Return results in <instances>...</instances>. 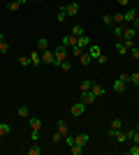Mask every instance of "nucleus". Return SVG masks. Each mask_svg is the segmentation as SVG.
Masks as SVG:
<instances>
[{
  "mask_svg": "<svg viewBox=\"0 0 139 155\" xmlns=\"http://www.w3.org/2000/svg\"><path fill=\"white\" fill-rule=\"evenodd\" d=\"M130 84L139 88V72H132V74H130Z\"/></svg>",
  "mask_w": 139,
  "mask_h": 155,
  "instance_id": "2f4dec72",
  "label": "nucleus"
},
{
  "mask_svg": "<svg viewBox=\"0 0 139 155\" xmlns=\"http://www.w3.org/2000/svg\"><path fill=\"white\" fill-rule=\"evenodd\" d=\"M125 23V16H123V12H116L114 14V26H123Z\"/></svg>",
  "mask_w": 139,
  "mask_h": 155,
  "instance_id": "f3484780",
  "label": "nucleus"
},
{
  "mask_svg": "<svg viewBox=\"0 0 139 155\" xmlns=\"http://www.w3.org/2000/svg\"><path fill=\"white\" fill-rule=\"evenodd\" d=\"M58 67H60L63 72H72V63H70V60H63V63H60Z\"/></svg>",
  "mask_w": 139,
  "mask_h": 155,
  "instance_id": "c756f323",
  "label": "nucleus"
},
{
  "mask_svg": "<svg viewBox=\"0 0 139 155\" xmlns=\"http://www.w3.org/2000/svg\"><path fill=\"white\" fill-rule=\"evenodd\" d=\"M102 23H104L107 28H114V16L111 14H104V16H102Z\"/></svg>",
  "mask_w": 139,
  "mask_h": 155,
  "instance_id": "cd10ccee",
  "label": "nucleus"
},
{
  "mask_svg": "<svg viewBox=\"0 0 139 155\" xmlns=\"http://www.w3.org/2000/svg\"><path fill=\"white\" fill-rule=\"evenodd\" d=\"M132 23H134V30H137V32H139V16H137V19H134V21H132Z\"/></svg>",
  "mask_w": 139,
  "mask_h": 155,
  "instance_id": "c03bdc74",
  "label": "nucleus"
},
{
  "mask_svg": "<svg viewBox=\"0 0 139 155\" xmlns=\"http://www.w3.org/2000/svg\"><path fill=\"white\" fill-rule=\"evenodd\" d=\"M91 93H93V95H95V97H102V95H104V88H102V86H100V84H93Z\"/></svg>",
  "mask_w": 139,
  "mask_h": 155,
  "instance_id": "dca6fc26",
  "label": "nucleus"
},
{
  "mask_svg": "<svg viewBox=\"0 0 139 155\" xmlns=\"http://www.w3.org/2000/svg\"><path fill=\"white\" fill-rule=\"evenodd\" d=\"M137 97H139V88H137Z\"/></svg>",
  "mask_w": 139,
  "mask_h": 155,
  "instance_id": "09e8293b",
  "label": "nucleus"
},
{
  "mask_svg": "<svg viewBox=\"0 0 139 155\" xmlns=\"http://www.w3.org/2000/svg\"><path fill=\"white\" fill-rule=\"evenodd\" d=\"M40 53H42V65H53V51L51 49H44Z\"/></svg>",
  "mask_w": 139,
  "mask_h": 155,
  "instance_id": "0eeeda50",
  "label": "nucleus"
},
{
  "mask_svg": "<svg viewBox=\"0 0 139 155\" xmlns=\"http://www.w3.org/2000/svg\"><path fill=\"white\" fill-rule=\"evenodd\" d=\"M63 9H65L67 16H77V14H79V2H70V5H65Z\"/></svg>",
  "mask_w": 139,
  "mask_h": 155,
  "instance_id": "6e6552de",
  "label": "nucleus"
},
{
  "mask_svg": "<svg viewBox=\"0 0 139 155\" xmlns=\"http://www.w3.org/2000/svg\"><path fill=\"white\" fill-rule=\"evenodd\" d=\"M132 141H134V143H139V130H137V132H134V137H132Z\"/></svg>",
  "mask_w": 139,
  "mask_h": 155,
  "instance_id": "37998d69",
  "label": "nucleus"
},
{
  "mask_svg": "<svg viewBox=\"0 0 139 155\" xmlns=\"http://www.w3.org/2000/svg\"><path fill=\"white\" fill-rule=\"evenodd\" d=\"M109 127H111V130H116V132H118V130H123V118H114Z\"/></svg>",
  "mask_w": 139,
  "mask_h": 155,
  "instance_id": "4be33fe9",
  "label": "nucleus"
},
{
  "mask_svg": "<svg viewBox=\"0 0 139 155\" xmlns=\"http://www.w3.org/2000/svg\"><path fill=\"white\" fill-rule=\"evenodd\" d=\"M88 53H91L93 60H98L100 65H104V63H107V56L102 53V49H100L98 44H91V46H88Z\"/></svg>",
  "mask_w": 139,
  "mask_h": 155,
  "instance_id": "f03ea898",
  "label": "nucleus"
},
{
  "mask_svg": "<svg viewBox=\"0 0 139 155\" xmlns=\"http://www.w3.org/2000/svg\"><path fill=\"white\" fill-rule=\"evenodd\" d=\"M67 56H70V53H67V49H65L63 44H58L56 49H53V65L58 67V65L63 63V60H67Z\"/></svg>",
  "mask_w": 139,
  "mask_h": 155,
  "instance_id": "f257e3e1",
  "label": "nucleus"
},
{
  "mask_svg": "<svg viewBox=\"0 0 139 155\" xmlns=\"http://www.w3.org/2000/svg\"><path fill=\"white\" fill-rule=\"evenodd\" d=\"M134 127H137V130H139V120H137V125H134Z\"/></svg>",
  "mask_w": 139,
  "mask_h": 155,
  "instance_id": "49530a36",
  "label": "nucleus"
},
{
  "mask_svg": "<svg viewBox=\"0 0 139 155\" xmlns=\"http://www.w3.org/2000/svg\"><path fill=\"white\" fill-rule=\"evenodd\" d=\"M0 146H2V137H0Z\"/></svg>",
  "mask_w": 139,
  "mask_h": 155,
  "instance_id": "de8ad7c7",
  "label": "nucleus"
},
{
  "mask_svg": "<svg viewBox=\"0 0 139 155\" xmlns=\"http://www.w3.org/2000/svg\"><path fill=\"white\" fill-rule=\"evenodd\" d=\"M30 63H33V67H40V65H42V53L33 51V53H30Z\"/></svg>",
  "mask_w": 139,
  "mask_h": 155,
  "instance_id": "f8f14e48",
  "label": "nucleus"
},
{
  "mask_svg": "<svg viewBox=\"0 0 139 155\" xmlns=\"http://www.w3.org/2000/svg\"><path fill=\"white\" fill-rule=\"evenodd\" d=\"M79 88H81V93H88V91L93 88V81H91V79H86V81H81V84H79Z\"/></svg>",
  "mask_w": 139,
  "mask_h": 155,
  "instance_id": "b1692460",
  "label": "nucleus"
},
{
  "mask_svg": "<svg viewBox=\"0 0 139 155\" xmlns=\"http://www.w3.org/2000/svg\"><path fill=\"white\" fill-rule=\"evenodd\" d=\"M91 44H93V42L88 39V35H81V37L77 39V46H79V49H84V51H86V49H88Z\"/></svg>",
  "mask_w": 139,
  "mask_h": 155,
  "instance_id": "9d476101",
  "label": "nucleus"
},
{
  "mask_svg": "<svg viewBox=\"0 0 139 155\" xmlns=\"http://www.w3.org/2000/svg\"><path fill=\"white\" fill-rule=\"evenodd\" d=\"M44 49H49V39L46 37H37V51H44Z\"/></svg>",
  "mask_w": 139,
  "mask_h": 155,
  "instance_id": "2eb2a0df",
  "label": "nucleus"
},
{
  "mask_svg": "<svg viewBox=\"0 0 139 155\" xmlns=\"http://www.w3.org/2000/svg\"><path fill=\"white\" fill-rule=\"evenodd\" d=\"M9 130H12V127H9V125H7V123H0V137L9 134Z\"/></svg>",
  "mask_w": 139,
  "mask_h": 155,
  "instance_id": "473e14b6",
  "label": "nucleus"
},
{
  "mask_svg": "<svg viewBox=\"0 0 139 155\" xmlns=\"http://www.w3.org/2000/svg\"><path fill=\"white\" fill-rule=\"evenodd\" d=\"M79 60H81V65H91L93 56H91V53H88V49H86V51H84V53H81V56H79Z\"/></svg>",
  "mask_w": 139,
  "mask_h": 155,
  "instance_id": "a211bd4d",
  "label": "nucleus"
},
{
  "mask_svg": "<svg viewBox=\"0 0 139 155\" xmlns=\"http://www.w3.org/2000/svg\"><path fill=\"white\" fill-rule=\"evenodd\" d=\"M21 5H23L21 0H12V2L7 5V9H9V12H19V9H21Z\"/></svg>",
  "mask_w": 139,
  "mask_h": 155,
  "instance_id": "aec40b11",
  "label": "nucleus"
},
{
  "mask_svg": "<svg viewBox=\"0 0 139 155\" xmlns=\"http://www.w3.org/2000/svg\"><path fill=\"white\" fill-rule=\"evenodd\" d=\"M7 51H9V44H7L5 35H0V53H7Z\"/></svg>",
  "mask_w": 139,
  "mask_h": 155,
  "instance_id": "393cba45",
  "label": "nucleus"
},
{
  "mask_svg": "<svg viewBox=\"0 0 139 155\" xmlns=\"http://www.w3.org/2000/svg\"><path fill=\"white\" fill-rule=\"evenodd\" d=\"M40 153H42V148L37 143H33V148H28V155H40Z\"/></svg>",
  "mask_w": 139,
  "mask_h": 155,
  "instance_id": "f704fd0d",
  "label": "nucleus"
},
{
  "mask_svg": "<svg viewBox=\"0 0 139 155\" xmlns=\"http://www.w3.org/2000/svg\"><path fill=\"white\" fill-rule=\"evenodd\" d=\"M137 37V30H134V26L125 28V23H123V35H121V39H134Z\"/></svg>",
  "mask_w": 139,
  "mask_h": 155,
  "instance_id": "423d86ee",
  "label": "nucleus"
},
{
  "mask_svg": "<svg viewBox=\"0 0 139 155\" xmlns=\"http://www.w3.org/2000/svg\"><path fill=\"white\" fill-rule=\"evenodd\" d=\"M74 35V37H81V35H86V32H84V26H79V23H77V26H72V30H70Z\"/></svg>",
  "mask_w": 139,
  "mask_h": 155,
  "instance_id": "5701e85b",
  "label": "nucleus"
},
{
  "mask_svg": "<svg viewBox=\"0 0 139 155\" xmlns=\"http://www.w3.org/2000/svg\"><path fill=\"white\" fill-rule=\"evenodd\" d=\"M111 32L116 35V37H121V35H123V26H114V28H111Z\"/></svg>",
  "mask_w": 139,
  "mask_h": 155,
  "instance_id": "e433bc0d",
  "label": "nucleus"
},
{
  "mask_svg": "<svg viewBox=\"0 0 139 155\" xmlns=\"http://www.w3.org/2000/svg\"><path fill=\"white\" fill-rule=\"evenodd\" d=\"M84 148H86V146H79V143H74V146H70V153H72V155H81V153H84Z\"/></svg>",
  "mask_w": 139,
  "mask_h": 155,
  "instance_id": "bb28decb",
  "label": "nucleus"
},
{
  "mask_svg": "<svg viewBox=\"0 0 139 155\" xmlns=\"http://www.w3.org/2000/svg\"><path fill=\"white\" fill-rule=\"evenodd\" d=\"M95 100H98V97L93 95V93H91V91H88V93H81V102L86 104V107H91V104H93V102H95Z\"/></svg>",
  "mask_w": 139,
  "mask_h": 155,
  "instance_id": "9b49d317",
  "label": "nucleus"
},
{
  "mask_svg": "<svg viewBox=\"0 0 139 155\" xmlns=\"http://www.w3.org/2000/svg\"><path fill=\"white\" fill-rule=\"evenodd\" d=\"M56 130H58V132H60V134H63V137H65L67 132H70V127H67V123H65V120H63V118H60V120H58V125H56Z\"/></svg>",
  "mask_w": 139,
  "mask_h": 155,
  "instance_id": "4468645a",
  "label": "nucleus"
},
{
  "mask_svg": "<svg viewBox=\"0 0 139 155\" xmlns=\"http://www.w3.org/2000/svg\"><path fill=\"white\" fill-rule=\"evenodd\" d=\"M114 139H116V141H118V143H127V137H125V132H123V130H118Z\"/></svg>",
  "mask_w": 139,
  "mask_h": 155,
  "instance_id": "a878e982",
  "label": "nucleus"
},
{
  "mask_svg": "<svg viewBox=\"0 0 139 155\" xmlns=\"http://www.w3.org/2000/svg\"><path fill=\"white\" fill-rule=\"evenodd\" d=\"M65 143H67V148H70V146H74V143H77V137H72L70 132H67V134H65Z\"/></svg>",
  "mask_w": 139,
  "mask_h": 155,
  "instance_id": "7c9ffc66",
  "label": "nucleus"
},
{
  "mask_svg": "<svg viewBox=\"0 0 139 155\" xmlns=\"http://www.w3.org/2000/svg\"><path fill=\"white\" fill-rule=\"evenodd\" d=\"M26 2H37V0H26Z\"/></svg>",
  "mask_w": 139,
  "mask_h": 155,
  "instance_id": "a18cd8bd",
  "label": "nucleus"
},
{
  "mask_svg": "<svg viewBox=\"0 0 139 155\" xmlns=\"http://www.w3.org/2000/svg\"><path fill=\"white\" fill-rule=\"evenodd\" d=\"M60 139H63V134H60L58 130H56V132H53V134H51V141H53V143H58Z\"/></svg>",
  "mask_w": 139,
  "mask_h": 155,
  "instance_id": "c9c22d12",
  "label": "nucleus"
},
{
  "mask_svg": "<svg viewBox=\"0 0 139 155\" xmlns=\"http://www.w3.org/2000/svg\"><path fill=\"white\" fill-rule=\"evenodd\" d=\"M84 111H86V104H84V102L79 100L77 104H72V109H70V114H72L74 118H79V116H84Z\"/></svg>",
  "mask_w": 139,
  "mask_h": 155,
  "instance_id": "20e7f679",
  "label": "nucleus"
},
{
  "mask_svg": "<svg viewBox=\"0 0 139 155\" xmlns=\"http://www.w3.org/2000/svg\"><path fill=\"white\" fill-rule=\"evenodd\" d=\"M125 81H123V79H116V81H114V91L116 93H125Z\"/></svg>",
  "mask_w": 139,
  "mask_h": 155,
  "instance_id": "ddd939ff",
  "label": "nucleus"
},
{
  "mask_svg": "<svg viewBox=\"0 0 139 155\" xmlns=\"http://www.w3.org/2000/svg\"><path fill=\"white\" fill-rule=\"evenodd\" d=\"M77 143H79V146H86V143H88V134H86V132L77 134Z\"/></svg>",
  "mask_w": 139,
  "mask_h": 155,
  "instance_id": "c85d7f7f",
  "label": "nucleus"
},
{
  "mask_svg": "<svg viewBox=\"0 0 139 155\" xmlns=\"http://www.w3.org/2000/svg\"><path fill=\"white\" fill-rule=\"evenodd\" d=\"M116 2H118L121 7H127V5H130V0H116Z\"/></svg>",
  "mask_w": 139,
  "mask_h": 155,
  "instance_id": "79ce46f5",
  "label": "nucleus"
},
{
  "mask_svg": "<svg viewBox=\"0 0 139 155\" xmlns=\"http://www.w3.org/2000/svg\"><path fill=\"white\" fill-rule=\"evenodd\" d=\"M130 58L139 60V46H134V49H130Z\"/></svg>",
  "mask_w": 139,
  "mask_h": 155,
  "instance_id": "4c0bfd02",
  "label": "nucleus"
},
{
  "mask_svg": "<svg viewBox=\"0 0 139 155\" xmlns=\"http://www.w3.org/2000/svg\"><path fill=\"white\" fill-rule=\"evenodd\" d=\"M107 137H109V139H114V137H116V130L109 127V130H107Z\"/></svg>",
  "mask_w": 139,
  "mask_h": 155,
  "instance_id": "a19ab883",
  "label": "nucleus"
},
{
  "mask_svg": "<svg viewBox=\"0 0 139 155\" xmlns=\"http://www.w3.org/2000/svg\"><path fill=\"white\" fill-rule=\"evenodd\" d=\"M127 155H139V143H134V141L127 143Z\"/></svg>",
  "mask_w": 139,
  "mask_h": 155,
  "instance_id": "6ab92c4d",
  "label": "nucleus"
},
{
  "mask_svg": "<svg viewBox=\"0 0 139 155\" xmlns=\"http://www.w3.org/2000/svg\"><path fill=\"white\" fill-rule=\"evenodd\" d=\"M30 130H33V141H37V134L42 130V118L40 116H30Z\"/></svg>",
  "mask_w": 139,
  "mask_h": 155,
  "instance_id": "7ed1b4c3",
  "label": "nucleus"
},
{
  "mask_svg": "<svg viewBox=\"0 0 139 155\" xmlns=\"http://www.w3.org/2000/svg\"><path fill=\"white\" fill-rule=\"evenodd\" d=\"M123 16H125V23H132V21H134V19L139 16V12L134 9V7H130L127 12H123Z\"/></svg>",
  "mask_w": 139,
  "mask_h": 155,
  "instance_id": "1a4fd4ad",
  "label": "nucleus"
},
{
  "mask_svg": "<svg viewBox=\"0 0 139 155\" xmlns=\"http://www.w3.org/2000/svg\"><path fill=\"white\" fill-rule=\"evenodd\" d=\"M19 65H21V67H28V65H30V56H21V58H19Z\"/></svg>",
  "mask_w": 139,
  "mask_h": 155,
  "instance_id": "72a5a7b5",
  "label": "nucleus"
},
{
  "mask_svg": "<svg viewBox=\"0 0 139 155\" xmlns=\"http://www.w3.org/2000/svg\"><path fill=\"white\" fill-rule=\"evenodd\" d=\"M84 53V49H79V46H72V56H81Z\"/></svg>",
  "mask_w": 139,
  "mask_h": 155,
  "instance_id": "ea45409f",
  "label": "nucleus"
},
{
  "mask_svg": "<svg viewBox=\"0 0 139 155\" xmlns=\"http://www.w3.org/2000/svg\"><path fill=\"white\" fill-rule=\"evenodd\" d=\"M16 114H19V116H21V118H28V116H30V109H28L26 104H21L19 109H16Z\"/></svg>",
  "mask_w": 139,
  "mask_h": 155,
  "instance_id": "412c9836",
  "label": "nucleus"
},
{
  "mask_svg": "<svg viewBox=\"0 0 139 155\" xmlns=\"http://www.w3.org/2000/svg\"><path fill=\"white\" fill-rule=\"evenodd\" d=\"M67 19V14H65V9L60 7V12H58V16H56V21H65Z\"/></svg>",
  "mask_w": 139,
  "mask_h": 155,
  "instance_id": "58836bf2",
  "label": "nucleus"
},
{
  "mask_svg": "<svg viewBox=\"0 0 139 155\" xmlns=\"http://www.w3.org/2000/svg\"><path fill=\"white\" fill-rule=\"evenodd\" d=\"M77 39H79V37H74L72 32H70V35H65V37L60 39V44L65 46V49H72V46H77Z\"/></svg>",
  "mask_w": 139,
  "mask_h": 155,
  "instance_id": "39448f33",
  "label": "nucleus"
}]
</instances>
